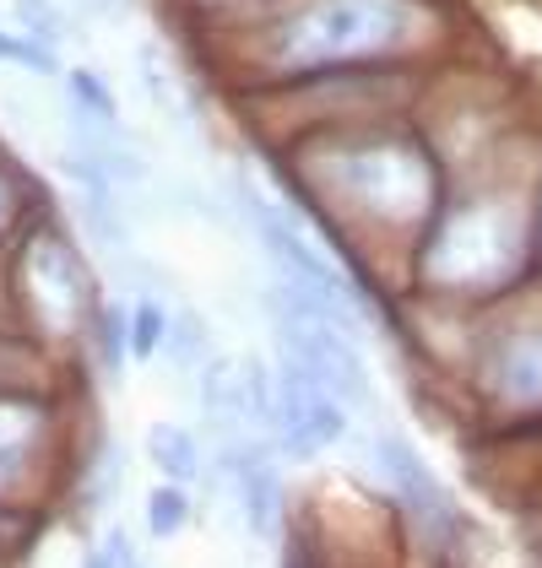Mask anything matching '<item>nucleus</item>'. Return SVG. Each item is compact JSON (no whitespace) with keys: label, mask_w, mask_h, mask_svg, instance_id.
<instances>
[{"label":"nucleus","mask_w":542,"mask_h":568,"mask_svg":"<svg viewBox=\"0 0 542 568\" xmlns=\"http://www.w3.org/2000/svg\"><path fill=\"white\" fill-rule=\"evenodd\" d=\"M163 347H174V363H180V368L201 363V357H207V325H201L195 314L169 320V342H163Z\"/></svg>","instance_id":"f8f14e48"},{"label":"nucleus","mask_w":542,"mask_h":568,"mask_svg":"<svg viewBox=\"0 0 542 568\" xmlns=\"http://www.w3.org/2000/svg\"><path fill=\"white\" fill-rule=\"evenodd\" d=\"M169 342V314L158 304H136V314H131V352H158Z\"/></svg>","instance_id":"ddd939ff"},{"label":"nucleus","mask_w":542,"mask_h":568,"mask_svg":"<svg viewBox=\"0 0 542 568\" xmlns=\"http://www.w3.org/2000/svg\"><path fill=\"white\" fill-rule=\"evenodd\" d=\"M233 477H239V498H244V515L250 525L267 536L271 520H277V504H282V487H277V471L261 449H239L233 455Z\"/></svg>","instance_id":"1a4fd4ad"},{"label":"nucleus","mask_w":542,"mask_h":568,"mask_svg":"<svg viewBox=\"0 0 542 568\" xmlns=\"http://www.w3.org/2000/svg\"><path fill=\"white\" fill-rule=\"evenodd\" d=\"M184 515H190V504H184L180 487H158V493L147 498V530H152V536H174L184 525Z\"/></svg>","instance_id":"9b49d317"},{"label":"nucleus","mask_w":542,"mask_h":568,"mask_svg":"<svg viewBox=\"0 0 542 568\" xmlns=\"http://www.w3.org/2000/svg\"><path fill=\"white\" fill-rule=\"evenodd\" d=\"M0 60H22V65H33V71H54L49 49L28 44V39H0Z\"/></svg>","instance_id":"2eb2a0df"},{"label":"nucleus","mask_w":542,"mask_h":568,"mask_svg":"<svg viewBox=\"0 0 542 568\" xmlns=\"http://www.w3.org/2000/svg\"><path fill=\"white\" fill-rule=\"evenodd\" d=\"M22 293H28V308L44 331H82L98 314L88 271L77 265V255L60 239H33V250L22 261Z\"/></svg>","instance_id":"423d86ee"},{"label":"nucleus","mask_w":542,"mask_h":568,"mask_svg":"<svg viewBox=\"0 0 542 568\" xmlns=\"http://www.w3.org/2000/svg\"><path fill=\"white\" fill-rule=\"evenodd\" d=\"M374 466H380V477L391 481V493H397V498H402L406 509L429 525V530H451V504H445V487L434 481V471L423 466V455H418L406 438H397V434L374 438Z\"/></svg>","instance_id":"0eeeda50"},{"label":"nucleus","mask_w":542,"mask_h":568,"mask_svg":"<svg viewBox=\"0 0 542 568\" xmlns=\"http://www.w3.org/2000/svg\"><path fill=\"white\" fill-rule=\"evenodd\" d=\"M538 174H489L445 206L412 244V282L451 308H494L538 276L532 250Z\"/></svg>","instance_id":"f257e3e1"},{"label":"nucleus","mask_w":542,"mask_h":568,"mask_svg":"<svg viewBox=\"0 0 542 568\" xmlns=\"http://www.w3.org/2000/svg\"><path fill=\"white\" fill-rule=\"evenodd\" d=\"M6 222H11V190L0 184V227H6Z\"/></svg>","instance_id":"f3484780"},{"label":"nucleus","mask_w":542,"mask_h":568,"mask_svg":"<svg viewBox=\"0 0 542 568\" xmlns=\"http://www.w3.org/2000/svg\"><path fill=\"white\" fill-rule=\"evenodd\" d=\"M39 444H44V417H39V406L0 400V493L22 481V471L39 460Z\"/></svg>","instance_id":"6e6552de"},{"label":"nucleus","mask_w":542,"mask_h":568,"mask_svg":"<svg viewBox=\"0 0 542 568\" xmlns=\"http://www.w3.org/2000/svg\"><path fill=\"white\" fill-rule=\"evenodd\" d=\"M267 428H271V438H277V449H282V455L310 460V455L331 449L337 438L348 434V406L325 390V385H315L304 368H293V363H282V357H277Z\"/></svg>","instance_id":"39448f33"},{"label":"nucleus","mask_w":542,"mask_h":568,"mask_svg":"<svg viewBox=\"0 0 542 568\" xmlns=\"http://www.w3.org/2000/svg\"><path fill=\"white\" fill-rule=\"evenodd\" d=\"M418 33L412 0H304L271 33V60L293 77L385 60Z\"/></svg>","instance_id":"7ed1b4c3"},{"label":"nucleus","mask_w":542,"mask_h":568,"mask_svg":"<svg viewBox=\"0 0 542 568\" xmlns=\"http://www.w3.org/2000/svg\"><path fill=\"white\" fill-rule=\"evenodd\" d=\"M532 250H538V276H542V169H538V190H532Z\"/></svg>","instance_id":"dca6fc26"},{"label":"nucleus","mask_w":542,"mask_h":568,"mask_svg":"<svg viewBox=\"0 0 542 568\" xmlns=\"http://www.w3.org/2000/svg\"><path fill=\"white\" fill-rule=\"evenodd\" d=\"M147 455L158 460V471L174 481H190L201 477V449H195V434L180 428V423H158L152 434H147Z\"/></svg>","instance_id":"9d476101"},{"label":"nucleus","mask_w":542,"mask_h":568,"mask_svg":"<svg viewBox=\"0 0 542 568\" xmlns=\"http://www.w3.org/2000/svg\"><path fill=\"white\" fill-rule=\"evenodd\" d=\"M92 331H98V352H103V363L114 368L120 357H126V342H131V325L109 308V314H92Z\"/></svg>","instance_id":"4468645a"},{"label":"nucleus","mask_w":542,"mask_h":568,"mask_svg":"<svg viewBox=\"0 0 542 568\" xmlns=\"http://www.w3.org/2000/svg\"><path fill=\"white\" fill-rule=\"evenodd\" d=\"M304 179L325 212L374 239L412 244L445 206V169L429 141L406 131H348L304 158Z\"/></svg>","instance_id":"f03ea898"},{"label":"nucleus","mask_w":542,"mask_h":568,"mask_svg":"<svg viewBox=\"0 0 542 568\" xmlns=\"http://www.w3.org/2000/svg\"><path fill=\"white\" fill-rule=\"evenodd\" d=\"M489 314L494 320L472 331V390L499 423H542V276Z\"/></svg>","instance_id":"20e7f679"}]
</instances>
